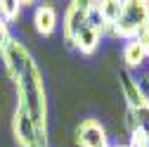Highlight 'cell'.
I'll return each mask as SVG.
<instances>
[{
	"instance_id": "5b68a950",
	"label": "cell",
	"mask_w": 149,
	"mask_h": 147,
	"mask_svg": "<svg viewBox=\"0 0 149 147\" xmlns=\"http://www.w3.org/2000/svg\"><path fill=\"white\" fill-rule=\"evenodd\" d=\"M76 145L78 147H109V135L107 128L100 119H83L76 126Z\"/></svg>"
},
{
	"instance_id": "30bf717a",
	"label": "cell",
	"mask_w": 149,
	"mask_h": 147,
	"mask_svg": "<svg viewBox=\"0 0 149 147\" xmlns=\"http://www.w3.org/2000/svg\"><path fill=\"white\" fill-rule=\"evenodd\" d=\"M121 60L125 64V71H133V69H140L149 62V52L133 38V41H125L123 43V50H121Z\"/></svg>"
},
{
	"instance_id": "8fae6325",
	"label": "cell",
	"mask_w": 149,
	"mask_h": 147,
	"mask_svg": "<svg viewBox=\"0 0 149 147\" xmlns=\"http://www.w3.org/2000/svg\"><path fill=\"white\" fill-rule=\"evenodd\" d=\"M26 5H31V3H22V0H0V19L7 22V24H14Z\"/></svg>"
},
{
	"instance_id": "7c38bea8",
	"label": "cell",
	"mask_w": 149,
	"mask_h": 147,
	"mask_svg": "<svg viewBox=\"0 0 149 147\" xmlns=\"http://www.w3.org/2000/svg\"><path fill=\"white\" fill-rule=\"evenodd\" d=\"M128 147H149V133L142 128H128Z\"/></svg>"
},
{
	"instance_id": "3957f363",
	"label": "cell",
	"mask_w": 149,
	"mask_h": 147,
	"mask_svg": "<svg viewBox=\"0 0 149 147\" xmlns=\"http://www.w3.org/2000/svg\"><path fill=\"white\" fill-rule=\"evenodd\" d=\"M149 26V0H128L121 7V14L111 29L109 36L114 38L125 41H133Z\"/></svg>"
},
{
	"instance_id": "4fadbf2b",
	"label": "cell",
	"mask_w": 149,
	"mask_h": 147,
	"mask_svg": "<svg viewBox=\"0 0 149 147\" xmlns=\"http://www.w3.org/2000/svg\"><path fill=\"white\" fill-rule=\"evenodd\" d=\"M12 38H14V36H12V31H10V24L0 19V55L7 50V45L12 43Z\"/></svg>"
},
{
	"instance_id": "52a82bcc",
	"label": "cell",
	"mask_w": 149,
	"mask_h": 147,
	"mask_svg": "<svg viewBox=\"0 0 149 147\" xmlns=\"http://www.w3.org/2000/svg\"><path fill=\"white\" fill-rule=\"evenodd\" d=\"M88 12H90V3H78V0L69 3V7L64 10V17H62V36H64L66 45H71L73 33H76L78 26L85 22Z\"/></svg>"
},
{
	"instance_id": "8992f818",
	"label": "cell",
	"mask_w": 149,
	"mask_h": 147,
	"mask_svg": "<svg viewBox=\"0 0 149 147\" xmlns=\"http://www.w3.org/2000/svg\"><path fill=\"white\" fill-rule=\"evenodd\" d=\"M12 135L17 140L19 147H31L33 142H40L38 140V131L31 121V116L24 112L22 107H14V114H12Z\"/></svg>"
},
{
	"instance_id": "9c48e42d",
	"label": "cell",
	"mask_w": 149,
	"mask_h": 147,
	"mask_svg": "<svg viewBox=\"0 0 149 147\" xmlns=\"http://www.w3.org/2000/svg\"><path fill=\"white\" fill-rule=\"evenodd\" d=\"M121 7L123 3H116V0H102V3H92V10H95L97 19H100V26L104 33H111L118 14H121Z\"/></svg>"
},
{
	"instance_id": "5bb4252c",
	"label": "cell",
	"mask_w": 149,
	"mask_h": 147,
	"mask_svg": "<svg viewBox=\"0 0 149 147\" xmlns=\"http://www.w3.org/2000/svg\"><path fill=\"white\" fill-rule=\"evenodd\" d=\"M31 147H50V145H47V142H33Z\"/></svg>"
},
{
	"instance_id": "277c9868",
	"label": "cell",
	"mask_w": 149,
	"mask_h": 147,
	"mask_svg": "<svg viewBox=\"0 0 149 147\" xmlns=\"http://www.w3.org/2000/svg\"><path fill=\"white\" fill-rule=\"evenodd\" d=\"M102 36H104V31H102L100 19H97L95 10H92V3H90V12L85 17V22L78 26V31L71 38V48L78 50L81 55H85V57H90V55L97 52V48L102 43Z\"/></svg>"
},
{
	"instance_id": "6da1fadb",
	"label": "cell",
	"mask_w": 149,
	"mask_h": 147,
	"mask_svg": "<svg viewBox=\"0 0 149 147\" xmlns=\"http://www.w3.org/2000/svg\"><path fill=\"white\" fill-rule=\"evenodd\" d=\"M3 57V66L7 78L14 85L17 93V107H22L31 116L36 131H38V140L47 142V128H50V109H47V90H45V78L43 71L31 55V50L12 38L7 50L0 55Z\"/></svg>"
},
{
	"instance_id": "9a60e30c",
	"label": "cell",
	"mask_w": 149,
	"mask_h": 147,
	"mask_svg": "<svg viewBox=\"0 0 149 147\" xmlns=\"http://www.w3.org/2000/svg\"><path fill=\"white\" fill-rule=\"evenodd\" d=\"M109 147H128V145H109Z\"/></svg>"
},
{
	"instance_id": "7a4b0ae2",
	"label": "cell",
	"mask_w": 149,
	"mask_h": 147,
	"mask_svg": "<svg viewBox=\"0 0 149 147\" xmlns=\"http://www.w3.org/2000/svg\"><path fill=\"white\" fill-rule=\"evenodd\" d=\"M118 85L125 100V123L128 128H142L149 133V95L144 88L135 81L130 71H118Z\"/></svg>"
},
{
	"instance_id": "ba28073f",
	"label": "cell",
	"mask_w": 149,
	"mask_h": 147,
	"mask_svg": "<svg viewBox=\"0 0 149 147\" xmlns=\"http://www.w3.org/2000/svg\"><path fill=\"white\" fill-rule=\"evenodd\" d=\"M57 24H59V17H57V10L52 5L43 3L33 10V26H36V33L43 36V38H50V36L57 31Z\"/></svg>"
}]
</instances>
